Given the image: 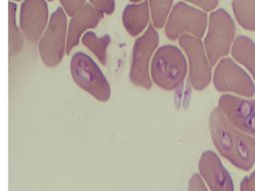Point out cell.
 <instances>
[{"label": "cell", "instance_id": "9", "mask_svg": "<svg viewBox=\"0 0 255 191\" xmlns=\"http://www.w3.org/2000/svg\"><path fill=\"white\" fill-rule=\"evenodd\" d=\"M178 42L189 61V83L193 90L203 91L211 81V66L204 46L199 38L188 34L181 35Z\"/></svg>", "mask_w": 255, "mask_h": 191}, {"label": "cell", "instance_id": "13", "mask_svg": "<svg viewBox=\"0 0 255 191\" xmlns=\"http://www.w3.org/2000/svg\"><path fill=\"white\" fill-rule=\"evenodd\" d=\"M104 18V13L96 9L93 5L85 4L68 22L66 55H70L75 49L87 30L96 28Z\"/></svg>", "mask_w": 255, "mask_h": 191}, {"label": "cell", "instance_id": "25", "mask_svg": "<svg viewBox=\"0 0 255 191\" xmlns=\"http://www.w3.org/2000/svg\"><path fill=\"white\" fill-rule=\"evenodd\" d=\"M131 2H133V3H137V2H140L141 0H130Z\"/></svg>", "mask_w": 255, "mask_h": 191}, {"label": "cell", "instance_id": "24", "mask_svg": "<svg viewBox=\"0 0 255 191\" xmlns=\"http://www.w3.org/2000/svg\"><path fill=\"white\" fill-rule=\"evenodd\" d=\"M240 191H255V170L242 179L240 183Z\"/></svg>", "mask_w": 255, "mask_h": 191}, {"label": "cell", "instance_id": "2", "mask_svg": "<svg viewBox=\"0 0 255 191\" xmlns=\"http://www.w3.org/2000/svg\"><path fill=\"white\" fill-rule=\"evenodd\" d=\"M187 73L182 52L175 46L164 45L157 49L150 62V79L162 90L173 91L180 87Z\"/></svg>", "mask_w": 255, "mask_h": 191}, {"label": "cell", "instance_id": "22", "mask_svg": "<svg viewBox=\"0 0 255 191\" xmlns=\"http://www.w3.org/2000/svg\"><path fill=\"white\" fill-rule=\"evenodd\" d=\"M187 191H208L205 184L203 183L200 175L194 173L191 175L188 181Z\"/></svg>", "mask_w": 255, "mask_h": 191}, {"label": "cell", "instance_id": "20", "mask_svg": "<svg viewBox=\"0 0 255 191\" xmlns=\"http://www.w3.org/2000/svg\"><path fill=\"white\" fill-rule=\"evenodd\" d=\"M59 2L67 16L70 17H73L86 4V0H59Z\"/></svg>", "mask_w": 255, "mask_h": 191}, {"label": "cell", "instance_id": "27", "mask_svg": "<svg viewBox=\"0 0 255 191\" xmlns=\"http://www.w3.org/2000/svg\"><path fill=\"white\" fill-rule=\"evenodd\" d=\"M48 2H52V1H54V0H47Z\"/></svg>", "mask_w": 255, "mask_h": 191}, {"label": "cell", "instance_id": "6", "mask_svg": "<svg viewBox=\"0 0 255 191\" xmlns=\"http://www.w3.org/2000/svg\"><path fill=\"white\" fill-rule=\"evenodd\" d=\"M207 28V15L184 2L176 3L170 11L165 24V36L172 41L177 40L181 35L188 34L201 38Z\"/></svg>", "mask_w": 255, "mask_h": 191}, {"label": "cell", "instance_id": "21", "mask_svg": "<svg viewBox=\"0 0 255 191\" xmlns=\"http://www.w3.org/2000/svg\"><path fill=\"white\" fill-rule=\"evenodd\" d=\"M90 4L104 14L111 15L116 8L115 0H89Z\"/></svg>", "mask_w": 255, "mask_h": 191}, {"label": "cell", "instance_id": "17", "mask_svg": "<svg viewBox=\"0 0 255 191\" xmlns=\"http://www.w3.org/2000/svg\"><path fill=\"white\" fill-rule=\"evenodd\" d=\"M81 42L97 57V59L103 66L107 65V50L108 46L111 43L110 35L106 34L102 37H98L95 32L88 31L82 36Z\"/></svg>", "mask_w": 255, "mask_h": 191}, {"label": "cell", "instance_id": "8", "mask_svg": "<svg viewBox=\"0 0 255 191\" xmlns=\"http://www.w3.org/2000/svg\"><path fill=\"white\" fill-rule=\"evenodd\" d=\"M213 84L218 92H231L246 97H252L255 94L250 76L230 58H223L216 65Z\"/></svg>", "mask_w": 255, "mask_h": 191}, {"label": "cell", "instance_id": "12", "mask_svg": "<svg viewBox=\"0 0 255 191\" xmlns=\"http://www.w3.org/2000/svg\"><path fill=\"white\" fill-rule=\"evenodd\" d=\"M198 168L211 191H234L232 179L215 152L211 150L203 152Z\"/></svg>", "mask_w": 255, "mask_h": 191}, {"label": "cell", "instance_id": "16", "mask_svg": "<svg viewBox=\"0 0 255 191\" xmlns=\"http://www.w3.org/2000/svg\"><path fill=\"white\" fill-rule=\"evenodd\" d=\"M17 5L13 1L8 3V46L9 55H17L23 48V36L16 19Z\"/></svg>", "mask_w": 255, "mask_h": 191}, {"label": "cell", "instance_id": "7", "mask_svg": "<svg viewBox=\"0 0 255 191\" xmlns=\"http://www.w3.org/2000/svg\"><path fill=\"white\" fill-rule=\"evenodd\" d=\"M158 42V33L152 25H149L144 33L135 40L129 69V81L134 86L150 90L152 83L149 74V65Z\"/></svg>", "mask_w": 255, "mask_h": 191}, {"label": "cell", "instance_id": "11", "mask_svg": "<svg viewBox=\"0 0 255 191\" xmlns=\"http://www.w3.org/2000/svg\"><path fill=\"white\" fill-rule=\"evenodd\" d=\"M47 0H23L19 13V28L22 36L29 42H37L49 22Z\"/></svg>", "mask_w": 255, "mask_h": 191}, {"label": "cell", "instance_id": "18", "mask_svg": "<svg viewBox=\"0 0 255 191\" xmlns=\"http://www.w3.org/2000/svg\"><path fill=\"white\" fill-rule=\"evenodd\" d=\"M232 10L242 28L255 31V0H232Z\"/></svg>", "mask_w": 255, "mask_h": 191}, {"label": "cell", "instance_id": "19", "mask_svg": "<svg viewBox=\"0 0 255 191\" xmlns=\"http://www.w3.org/2000/svg\"><path fill=\"white\" fill-rule=\"evenodd\" d=\"M147 2L152 25L157 29L162 28L171 11L173 0H148Z\"/></svg>", "mask_w": 255, "mask_h": 191}, {"label": "cell", "instance_id": "10", "mask_svg": "<svg viewBox=\"0 0 255 191\" xmlns=\"http://www.w3.org/2000/svg\"><path fill=\"white\" fill-rule=\"evenodd\" d=\"M217 107L234 127L255 136V99L226 94L220 96Z\"/></svg>", "mask_w": 255, "mask_h": 191}, {"label": "cell", "instance_id": "14", "mask_svg": "<svg viewBox=\"0 0 255 191\" xmlns=\"http://www.w3.org/2000/svg\"><path fill=\"white\" fill-rule=\"evenodd\" d=\"M150 18L147 0L128 4L123 12V25L127 32L132 36H138L147 26Z\"/></svg>", "mask_w": 255, "mask_h": 191}, {"label": "cell", "instance_id": "23", "mask_svg": "<svg viewBox=\"0 0 255 191\" xmlns=\"http://www.w3.org/2000/svg\"><path fill=\"white\" fill-rule=\"evenodd\" d=\"M184 1L194 4L195 6H198L199 8L203 9L204 11L214 10L217 7L219 2V0H184Z\"/></svg>", "mask_w": 255, "mask_h": 191}, {"label": "cell", "instance_id": "3", "mask_svg": "<svg viewBox=\"0 0 255 191\" xmlns=\"http://www.w3.org/2000/svg\"><path fill=\"white\" fill-rule=\"evenodd\" d=\"M70 74L75 84L99 101L111 97V86L98 64L86 53L76 52L70 61Z\"/></svg>", "mask_w": 255, "mask_h": 191}, {"label": "cell", "instance_id": "1", "mask_svg": "<svg viewBox=\"0 0 255 191\" xmlns=\"http://www.w3.org/2000/svg\"><path fill=\"white\" fill-rule=\"evenodd\" d=\"M208 125L218 152L237 168L250 170L255 162V139L234 127L218 107L210 112Z\"/></svg>", "mask_w": 255, "mask_h": 191}, {"label": "cell", "instance_id": "5", "mask_svg": "<svg viewBox=\"0 0 255 191\" xmlns=\"http://www.w3.org/2000/svg\"><path fill=\"white\" fill-rule=\"evenodd\" d=\"M204 50L211 67L226 56L234 41L235 25L224 9H217L209 15Z\"/></svg>", "mask_w": 255, "mask_h": 191}, {"label": "cell", "instance_id": "4", "mask_svg": "<svg viewBox=\"0 0 255 191\" xmlns=\"http://www.w3.org/2000/svg\"><path fill=\"white\" fill-rule=\"evenodd\" d=\"M67 29L68 16L60 6L50 15L38 44L40 58L46 67L55 68L61 64L66 54Z\"/></svg>", "mask_w": 255, "mask_h": 191}, {"label": "cell", "instance_id": "15", "mask_svg": "<svg viewBox=\"0 0 255 191\" xmlns=\"http://www.w3.org/2000/svg\"><path fill=\"white\" fill-rule=\"evenodd\" d=\"M231 55L247 68L255 80V42L247 36H238L231 46Z\"/></svg>", "mask_w": 255, "mask_h": 191}, {"label": "cell", "instance_id": "26", "mask_svg": "<svg viewBox=\"0 0 255 191\" xmlns=\"http://www.w3.org/2000/svg\"><path fill=\"white\" fill-rule=\"evenodd\" d=\"M13 2H20V1H23V0H12Z\"/></svg>", "mask_w": 255, "mask_h": 191}]
</instances>
